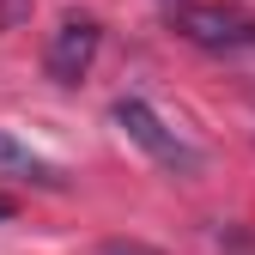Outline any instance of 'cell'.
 Returning a JSON list of instances; mask_svg holds the SVG:
<instances>
[{"label": "cell", "instance_id": "1", "mask_svg": "<svg viewBox=\"0 0 255 255\" xmlns=\"http://www.w3.org/2000/svg\"><path fill=\"white\" fill-rule=\"evenodd\" d=\"M110 122H116L122 134L146 152V158H152V164H164L170 176H201V152L188 146L176 128H164V122H158V110H152V104H140V98H122V104L110 110Z\"/></svg>", "mask_w": 255, "mask_h": 255}, {"label": "cell", "instance_id": "2", "mask_svg": "<svg viewBox=\"0 0 255 255\" xmlns=\"http://www.w3.org/2000/svg\"><path fill=\"white\" fill-rule=\"evenodd\" d=\"M170 24H176V37L201 43V49H255V24L231 6H213V0H182Z\"/></svg>", "mask_w": 255, "mask_h": 255}, {"label": "cell", "instance_id": "3", "mask_svg": "<svg viewBox=\"0 0 255 255\" xmlns=\"http://www.w3.org/2000/svg\"><path fill=\"white\" fill-rule=\"evenodd\" d=\"M98 43H104L98 18H61V24L49 30V49H43V67H49V79H61V85L85 79V67L98 61Z\"/></svg>", "mask_w": 255, "mask_h": 255}, {"label": "cell", "instance_id": "4", "mask_svg": "<svg viewBox=\"0 0 255 255\" xmlns=\"http://www.w3.org/2000/svg\"><path fill=\"white\" fill-rule=\"evenodd\" d=\"M0 176H12V182H37V188H61V170L49 164V158H37L24 140H12L6 128H0Z\"/></svg>", "mask_w": 255, "mask_h": 255}, {"label": "cell", "instance_id": "5", "mask_svg": "<svg viewBox=\"0 0 255 255\" xmlns=\"http://www.w3.org/2000/svg\"><path fill=\"white\" fill-rule=\"evenodd\" d=\"M104 255H164V249H152V243H140V237H110Z\"/></svg>", "mask_w": 255, "mask_h": 255}, {"label": "cell", "instance_id": "6", "mask_svg": "<svg viewBox=\"0 0 255 255\" xmlns=\"http://www.w3.org/2000/svg\"><path fill=\"white\" fill-rule=\"evenodd\" d=\"M0 219H12V201H0Z\"/></svg>", "mask_w": 255, "mask_h": 255}]
</instances>
